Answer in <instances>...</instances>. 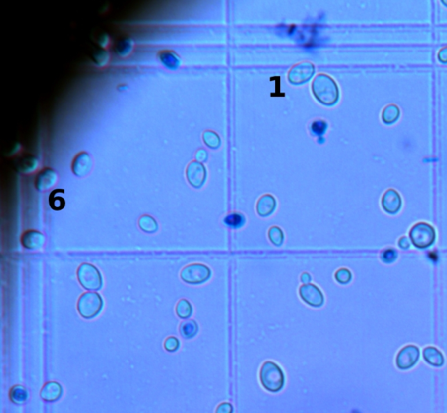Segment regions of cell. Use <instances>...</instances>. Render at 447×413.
<instances>
[{
	"mask_svg": "<svg viewBox=\"0 0 447 413\" xmlns=\"http://www.w3.org/2000/svg\"><path fill=\"white\" fill-rule=\"evenodd\" d=\"M315 65L310 62H303L295 65L288 73V80L295 86L308 82L315 74Z\"/></svg>",
	"mask_w": 447,
	"mask_h": 413,
	"instance_id": "obj_7",
	"label": "cell"
},
{
	"mask_svg": "<svg viewBox=\"0 0 447 413\" xmlns=\"http://www.w3.org/2000/svg\"><path fill=\"white\" fill-rule=\"evenodd\" d=\"M27 398H28V393L23 386L17 385L14 388H12V390L11 391V399H12L13 402L22 404V403L26 402Z\"/></svg>",
	"mask_w": 447,
	"mask_h": 413,
	"instance_id": "obj_25",
	"label": "cell"
},
{
	"mask_svg": "<svg viewBox=\"0 0 447 413\" xmlns=\"http://www.w3.org/2000/svg\"><path fill=\"white\" fill-rule=\"evenodd\" d=\"M424 359L430 365L440 367L444 364V357L442 353L434 347H427L423 352Z\"/></svg>",
	"mask_w": 447,
	"mask_h": 413,
	"instance_id": "obj_17",
	"label": "cell"
},
{
	"mask_svg": "<svg viewBox=\"0 0 447 413\" xmlns=\"http://www.w3.org/2000/svg\"><path fill=\"white\" fill-rule=\"evenodd\" d=\"M400 110L398 106L395 105H389L383 109L382 113V120L387 125L395 123L399 119Z\"/></svg>",
	"mask_w": 447,
	"mask_h": 413,
	"instance_id": "obj_19",
	"label": "cell"
},
{
	"mask_svg": "<svg viewBox=\"0 0 447 413\" xmlns=\"http://www.w3.org/2000/svg\"><path fill=\"white\" fill-rule=\"evenodd\" d=\"M57 180V175L52 169H46L41 172L37 178V189L40 191H44L50 189L52 186H54L55 181Z\"/></svg>",
	"mask_w": 447,
	"mask_h": 413,
	"instance_id": "obj_16",
	"label": "cell"
},
{
	"mask_svg": "<svg viewBox=\"0 0 447 413\" xmlns=\"http://www.w3.org/2000/svg\"><path fill=\"white\" fill-rule=\"evenodd\" d=\"M335 280L341 284H348L352 279V274L347 268H341L334 275Z\"/></svg>",
	"mask_w": 447,
	"mask_h": 413,
	"instance_id": "obj_30",
	"label": "cell"
},
{
	"mask_svg": "<svg viewBox=\"0 0 447 413\" xmlns=\"http://www.w3.org/2000/svg\"><path fill=\"white\" fill-rule=\"evenodd\" d=\"M382 206L388 214L395 215L402 207V198L394 189L387 190L382 198Z\"/></svg>",
	"mask_w": 447,
	"mask_h": 413,
	"instance_id": "obj_11",
	"label": "cell"
},
{
	"mask_svg": "<svg viewBox=\"0 0 447 413\" xmlns=\"http://www.w3.org/2000/svg\"><path fill=\"white\" fill-rule=\"evenodd\" d=\"M380 258H381V261L383 263L391 264L396 261V259L398 258V253L394 249H387L384 251H383Z\"/></svg>",
	"mask_w": 447,
	"mask_h": 413,
	"instance_id": "obj_28",
	"label": "cell"
},
{
	"mask_svg": "<svg viewBox=\"0 0 447 413\" xmlns=\"http://www.w3.org/2000/svg\"><path fill=\"white\" fill-rule=\"evenodd\" d=\"M327 127L328 126H327V123L325 120H315L311 124L310 130H311V133H312L314 136H318V137L320 138L326 133Z\"/></svg>",
	"mask_w": 447,
	"mask_h": 413,
	"instance_id": "obj_27",
	"label": "cell"
},
{
	"mask_svg": "<svg viewBox=\"0 0 447 413\" xmlns=\"http://www.w3.org/2000/svg\"><path fill=\"white\" fill-rule=\"evenodd\" d=\"M438 58L441 64L447 65V48H443L439 52Z\"/></svg>",
	"mask_w": 447,
	"mask_h": 413,
	"instance_id": "obj_36",
	"label": "cell"
},
{
	"mask_svg": "<svg viewBox=\"0 0 447 413\" xmlns=\"http://www.w3.org/2000/svg\"><path fill=\"white\" fill-rule=\"evenodd\" d=\"M260 380L267 391L278 392L283 388L285 377L283 371L276 363L265 362L260 371Z\"/></svg>",
	"mask_w": 447,
	"mask_h": 413,
	"instance_id": "obj_2",
	"label": "cell"
},
{
	"mask_svg": "<svg viewBox=\"0 0 447 413\" xmlns=\"http://www.w3.org/2000/svg\"><path fill=\"white\" fill-rule=\"evenodd\" d=\"M92 167L91 157L87 153H81L73 160V172L79 177L87 175Z\"/></svg>",
	"mask_w": 447,
	"mask_h": 413,
	"instance_id": "obj_12",
	"label": "cell"
},
{
	"mask_svg": "<svg viewBox=\"0 0 447 413\" xmlns=\"http://www.w3.org/2000/svg\"><path fill=\"white\" fill-rule=\"evenodd\" d=\"M22 243L25 248L28 250H39L44 245L45 237L41 233L37 232V231H29V232L26 233L23 236Z\"/></svg>",
	"mask_w": 447,
	"mask_h": 413,
	"instance_id": "obj_15",
	"label": "cell"
},
{
	"mask_svg": "<svg viewBox=\"0 0 447 413\" xmlns=\"http://www.w3.org/2000/svg\"><path fill=\"white\" fill-rule=\"evenodd\" d=\"M233 413V407L231 405L227 403H223L220 406H218L217 409V413Z\"/></svg>",
	"mask_w": 447,
	"mask_h": 413,
	"instance_id": "obj_34",
	"label": "cell"
},
{
	"mask_svg": "<svg viewBox=\"0 0 447 413\" xmlns=\"http://www.w3.org/2000/svg\"><path fill=\"white\" fill-rule=\"evenodd\" d=\"M204 144L211 149H217L221 145V140L213 131H205L203 134Z\"/></svg>",
	"mask_w": 447,
	"mask_h": 413,
	"instance_id": "obj_22",
	"label": "cell"
},
{
	"mask_svg": "<svg viewBox=\"0 0 447 413\" xmlns=\"http://www.w3.org/2000/svg\"><path fill=\"white\" fill-rule=\"evenodd\" d=\"M208 158L207 152L204 149H200L196 154V161L198 162H205Z\"/></svg>",
	"mask_w": 447,
	"mask_h": 413,
	"instance_id": "obj_35",
	"label": "cell"
},
{
	"mask_svg": "<svg viewBox=\"0 0 447 413\" xmlns=\"http://www.w3.org/2000/svg\"><path fill=\"white\" fill-rule=\"evenodd\" d=\"M160 60L166 68L177 70L180 65V59L178 55L171 51H164L160 53Z\"/></svg>",
	"mask_w": 447,
	"mask_h": 413,
	"instance_id": "obj_18",
	"label": "cell"
},
{
	"mask_svg": "<svg viewBox=\"0 0 447 413\" xmlns=\"http://www.w3.org/2000/svg\"><path fill=\"white\" fill-rule=\"evenodd\" d=\"M313 94L322 105L332 106L338 102L340 97L337 85L331 77L319 74L312 83Z\"/></svg>",
	"mask_w": 447,
	"mask_h": 413,
	"instance_id": "obj_1",
	"label": "cell"
},
{
	"mask_svg": "<svg viewBox=\"0 0 447 413\" xmlns=\"http://www.w3.org/2000/svg\"><path fill=\"white\" fill-rule=\"evenodd\" d=\"M164 348L168 352H176L179 348V341L176 337H169L164 342Z\"/></svg>",
	"mask_w": 447,
	"mask_h": 413,
	"instance_id": "obj_32",
	"label": "cell"
},
{
	"mask_svg": "<svg viewBox=\"0 0 447 413\" xmlns=\"http://www.w3.org/2000/svg\"><path fill=\"white\" fill-rule=\"evenodd\" d=\"M246 222V218L243 214L239 213L230 214L224 219V223L230 228L238 229L243 227Z\"/></svg>",
	"mask_w": 447,
	"mask_h": 413,
	"instance_id": "obj_20",
	"label": "cell"
},
{
	"mask_svg": "<svg viewBox=\"0 0 447 413\" xmlns=\"http://www.w3.org/2000/svg\"><path fill=\"white\" fill-rule=\"evenodd\" d=\"M409 236L412 245L418 250L429 249L436 241L435 229L433 226L425 222H419L414 225Z\"/></svg>",
	"mask_w": 447,
	"mask_h": 413,
	"instance_id": "obj_3",
	"label": "cell"
},
{
	"mask_svg": "<svg viewBox=\"0 0 447 413\" xmlns=\"http://www.w3.org/2000/svg\"><path fill=\"white\" fill-rule=\"evenodd\" d=\"M411 245V241H410V239H409L408 237H406V236H403V237H401V238H400L399 239V241H398V247H399L401 250H410Z\"/></svg>",
	"mask_w": 447,
	"mask_h": 413,
	"instance_id": "obj_33",
	"label": "cell"
},
{
	"mask_svg": "<svg viewBox=\"0 0 447 413\" xmlns=\"http://www.w3.org/2000/svg\"><path fill=\"white\" fill-rule=\"evenodd\" d=\"M102 305L103 302L98 293L87 292L80 297L78 310L84 318H94L102 310Z\"/></svg>",
	"mask_w": 447,
	"mask_h": 413,
	"instance_id": "obj_4",
	"label": "cell"
},
{
	"mask_svg": "<svg viewBox=\"0 0 447 413\" xmlns=\"http://www.w3.org/2000/svg\"><path fill=\"white\" fill-rule=\"evenodd\" d=\"M300 296L306 304L312 307H320L324 304L323 294L314 284H304L300 288Z\"/></svg>",
	"mask_w": 447,
	"mask_h": 413,
	"instance_id": "obj_10",
	"label": "cell"
},
{
	"mask_svg": "<svg viewBox=\"0 0 447 413\" xmlns=\"http://www.w3.org/2000/svg\"><path fill=\"white\" fill-rule=\"evenodd\" d=\"M268 236H269L271 243H273V245H275L276 247H280L283 244V231L280 228L273 227V228H270Z\"/></svg>",
	"mask_w": 447,
	"mask_h": 413,
	"instance_id": "obj_26",
	"label": "cell"
},
{
	"mask_svg": "<svg viewBox=\"0 0 447 413\" xmlns=\"http://www.w3.org/2000/svg\"><path fill=\"white\" fill-rule=\"evenodd\" d=\"M276 200L271 195H265L258 200L257 212L262 217H267L273 214L276 208Z\"/></svg>",
	"mask_w": 447,
	"mask_h": 413,
	"instance_id": "obj_13",
	"label": "cell"
},
{
	"mask_svg": "<svg viewBox=\"0 0 447 413\" xmlns=\"http://www.w3.org/2000/svg\"><path fill=\"white\" fill-rule=\"evenodd\" d=\"M58 193L59 189L55 190L54 192L52 193L50 200H49L52 208L55 210H61L65 206V200L63 199L62 196H57Z\"/></svg>",
	"mask_w": 447,
	"mask_h": 413,
	"instance_id": "obj_29",
	"label": "cell"
},
{
	"mask_svg": "<svg viewBox=\"0 0 447 413\" xmlns=\"http://www.w3.org/2000/svg\"><path fill=\"white\" fill-rule=\"evenodd\" d=\"M318 142H320V143H322V142H325V140H323V139H321V138H319V140H318Z\"/></svg>",
	"mask_w": 447,
	"mask_h": 413,
	"instance_id": "obj_38",
	"label": "cell"
},
{
	"mask_svg": "<svg viewBox=\"0 0 447 413\" xmlns=\"http://www.w3.org/2000/svg\"><path fill=\"white\" fill-rule=\"evenodd\" d=\"M419 357V349L414 345H408L402 349L396 357V365L400 370H408L417 363Z\"/></svg>",
	"mask_w": 447,
	"mask_h": 413,
	"instance_id": "obj_8",
	"label": "cell"
},
{
	"mask_svg": "<svg viewBox=\"0 0 447 413\" xmlns=\"http://www.w3.org/2000/svg\"><path fill=\"white\" fill-rule=\"evenodd\" d=\"M186 177L193 188L200 189L206 181L207 172L203 164L198 161H192L187 167Z\"/></svg>",
	"mask_w": 447,
	"mask_h": 413,
	"instance_id": "obj_9",
	"label": "cell"
},
{
	"mask_svg": "<svg viewBox=\"0 0 447 413\" xmlns=\"http://www.w3.org/2000/svg\"><path fill=\"white\" fill-rule=\"evenodd\" d=\"M442 4H443L445 6H447V2H446V1H442Z\"/></svg>",
	"mask_w": 447,
	"mask_h": 413,
	"instance_id": "obj_39",
	"label": "cell"
},
{
	"mask_svg": "<svg viewBox=\"0 0 447 413\" xmlns=\"http://www.w3.org/2000/svg\"><path fill=\"white\" fill-rule=\"evenodd\" d=\"M62 392L63 391L61 384L56 382H49L44 386L40 396L46 401L54 402L62 397Z\"/></svg>",
	"mask_w": 447,
	"mask_h": 413,
	"instance_id": "obj_14",
	"label": "cell"
},
{
	"mask_svg": "<svg viewBox=\"0 0 447 413\" xmlns=\"http://www.w3.org/2000/svg\"><path fill=\"white\" fill-rule=\"evenodd\" d=\"M311 279H312V277H311V275H309V273H303L302 275V277H301V281L304 284H309L311 282Z\"/></svg>",
	"mask_w": 447,
	"mask_h": 413,
	"instance_id": "obj_37",
	"label": "cell"
},
{
	"mask_svg": "<svg viewBox=\"0 0 447 413\" xmlns=\"http://www.w3.org/2000/svg\"><path fill=\"white\" fill-rule=\"evenodd\" d=\"M131 49H132V42L130 40L127 39V40H122L117 44L116 52L121 56H125L130 52Z\"/></svg>",
	"mask_w": 447,
	"mask_h": 413,
	"instance_id": "obj_31",
	"label": "cell"
},
{
	"mask_svg": "<svg viewBox=\"0 0 447 413\" xmlns=\"http://www.w3.org/2000/svg\"><path fill=\"white\" fill-rule=\"evenodd\" d=\"M139 226L142 228V230L147 233L156 232L158 228V225L155 221V219L149 215H144L141 217L139 221Z\"/></svg>",
	"mask_w": 447,
	"mask_h": 413,
	"instance_id": "obj_23",
	"label": "cell"
},
{
	"mask_svg": "<svg viewBox=\"0 0 447 413\" xmlns=\"http://www.w3.org/2000/svg\"><path fill=\"white\" fill-rule=\"evenodd\" d=\"M210 268L203 264H192L187 266L181 272L183 281L189 284H201L211 277Z\"/></svg>",
	"mask_w": 447,
	"mask_h": 413,
	"instance_id": "obj_6",
	"label": "cell"
},
{
	"mask_svg": "<svg viewBox=\"0 0 447 413\" xmlns=\"http://www.w3.org/2000/svg\"><path fill=\"white\" fill-rule=\"evenodd\" d=\"M198 330V327L195 321L193 320H189L186 321L185 323H183L180 327V333L182 335L183 337H185L186 339L192 338L193 337L196 336Z\"/></svg>",
	"mask_w": 447,
	"mask_h": 413,
	"instance_id": "obj_21",
	"label": "cell"
},
{
	"mask_svg": "<svg viewBox=\"0 0 447 413\" xmlns=\"http://www.w3.org/2000/svg\"><path fill=\"white\" fill-rule=\"evenodd\" d=\"M78 279L87 290H98L102 285V275L98 269L91 264H82L78 270Z\"/></svg>",
	"mask_w": 447,
	"mask_h": 413,
	"instance_id": "obj_5",
	"label": "cell"
},
{
	"mask_svg": "<svg viewBox=\"0 0 447 413\" xmlns=\"http://www.w3.org/2000/svg\"><path fill=\"white\" fill-rule=\"evenodd\" d=\"M177 314L180 318L187 319L192 314V307L189 302L182 299L177 305Z\"/></svg>",
	"mask_w": 447,
	"mask_h": 413,
	"instance_id": "obj_24",
	"label": "cell"
}]
</instances>
